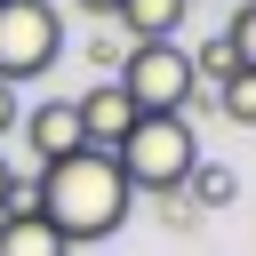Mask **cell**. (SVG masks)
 <instances>
[{
	"label": "cell",
	"mask_w": 256,
	"mask_h": 256,
	"mask_svg": "<svg viewBox=\"0 0 256 256\" xmlns=\"http://www.w3.org/2000/svg\"><path fill=\"white\" fill-rule=\"evenodd\" d=\"M216 104H224V120H240V128H256V72H232V80L216 88Z\"/></svg>",
	"instance_id": "cell-11"
},
{
	"label": "cell",
	"mask_w": 256,
	"mask_h": 256,
	"mask_svg": "<svg viewBox=\"0 0 256 256\" xmlns=\"http://www.w3.org/2000/svg\"><path fill=\"white\" fill-rule=\"evenodd\" d=\"M224 40H232L240 72H256V0H240V8H232V32H224Z\"/></svg>",
	"instance_id": "cell-12"
},
{
	"label": "cell",
	"mask_w": 256,
	"mask_h": 256,
	"mask_svg": "<svg viewBox=\"0 0 256 256\" xmlns=\"http://www.w3.org/2000/svg\"><path fill=\"white\" fill-rule=\"evenodd\" d=\"M8 128H24V104H16V88L0 80V136H8Z\"/></svg>",
	"instance_id": "cell-14"
},
{
	"label": "cell",
	"mask_w": 256,
	"mask_h": 256,
	"mask_svg": "<svg viewBox=\"0 0 256 256\" xmlns=\"http://www.w3.org/2000/svg\"><path fill=\"white\" fill-rule=\"evenodd\" d=\"M64 56V8L56 0H0V80L24 88L40 72H56Z\"/></svg>",
	"instance_id": "cell-3"
},
{
	"label": "cell",
	"mask_w": 256,
	"mask_h": 256,
	"mask_svg": "<svg viewBox=\"0 0 256 256\" xmlns=\"http://www.w3.org/2000/svg\"><path fill=\"white\" fill-rule=\"evenodd\" d=\"M24 136H32L40 168H56V160L88 152V144H80V112H72V96H48V104H32V112H24Z\"/></svg>",
	"instance_id": "cell-6"
},
{
	"label": "cell",
	"mask_w": 256,
	"mask_h": 256,
	"mask_svg": "<svg viewBox=\"0 0 256 256\" xmlns=\"http://www.w3.org/2000/svg\"><path fill=\"white\" fill-rule=\"evenodd\" d=\"M184 8H192V0H120L112 16H120V32H128V48H136V40H176Z\"/></svg>",
	"instance_id": "cell-7"
},
{
	"label": "cell",
	"mask_w": 256,
	"mask_h": 256,
	"mask_svg": "<svg viewBox=\"0 0 256 256\" xmlns=\"http://www.w3.org/2000/svg\"><path fill=\"white\" fill-rule=\"evenodd\" d=\"M184 56H192V80H216V88L240 72V56H232V40H224V32H216V40H200V48H184Z\"/></svg>",
	"instance_id": "cell-10"
},
{
	"label": "cell",
	"mask_w": 256,
	"mask_h": 256,
	"mask_svg": "<svg viewBox=\"0 0 256 256\" xmlns=\"http://www.w3.org/2000/svg\"><path fill=\"white\" fill-rule=\"evenodd\" d=\"M0 256H72V248H64L32 208H8V216H0Z\"/></svg>",
	"instance_id": "cell-8"
},
{
	"label": "cell",
	"mask_w": 256,
	"mask_h": 256,
	"mask_svg": "<svg viewBox=\"0 0 256 256\" xmlns=\"http://www.w3.org/2000/svg\"><path fill=\"white\" fill-rule=\"evenodd\" d=\"M112 88L136 104V112H184L192 104V56L176 48V40H136L128 56H120V72H112Z\"/></svg>",
	"instance_id": "cell-4"
},
{
	"label": "cell",
	"mask_w": 256,
	"mask_h": 256,
	"mask_svg": "<svg viewBox=\"0 0 256 256\" xmlns=\"http://www.w3.org/2000/svg\"><path fill=\"white\" fill-rule=\"evenodd\" d=\"M72 8H80V16H112L120 0H72Z\"/></svg>",
	"instance_id": "cell-15"
},
{
	"label": "cell",
	"mask_w": 256,
	"mask_h": 256,
	"mask_svg": "<svg viewBox=\"0 0 256 256\" xmlns=\"http://www.w3.org/2000/svg\"><path fill=\"white\" fill-rule=\"evenodd\" d=\"M184 184L200 192V208H232V200H240V176H232L224 160H200V168H192Z\"/></svg>",
	"instance_id": "cell-9"
},
{
	"label": "cell",
	"mask_w": 256,
	"mask_h": 256,
	"mask_svg": "<svg viewBox=\"0 0 256 256\" xmlns=\"http://www.w3.org/2000/svg\"><path fill=\"white\" fill-rule=\"evenodd\" d=\"M120 176L128 192H184V176L200 168V136L184 112H136V128L120 136Z\"/></svg>",
	"instance_id": "cell-2"
},
{
	"label": "cell",
	"mask_w": 256,
	"mask_h": 256,
	"mask_svg": "<svg viewBox=\"0 0 256 256\" xmlns=\"http://www.w3.org/2000/svg\"><path fill=\"white\" fill-rule=\"evenodd\" d=\"M8 208H24V176H16L8 152H0V216H8Z\"/></svg>",
	"instance_id": "cell-13"
},
{
	"label": "cell",
	"mask_w": 256,
	"mask_h": 256,
	"mask_svg": "<svg viewBox=\"0 0 256 256\" xmlns=\"http://www.w3.org/2000/svg\"><path fill=\"white\" fill-rule=\"evenodd\" d=\"M128 176H120V160L112 152H72V160H56V168H40L32 184H24V208L64 240V248H88V240H112L120 224H128Z\"/></svg>",
	"instance_id": "cell-1"
},
{
	"label": "cell",
	"mask_w": 256,
	"mask_h": 256,
	"mask_svg": "<svg viewBox=\"0 0 256 256\" xmlns=\"http://www.w3.org/2000/svg\"><path fill=\"white\" fill-rule=\"evenodd\" d=\"M72 112H80V144H88V152H120V136L136 128V104H128L112 80H96Z\"/></svg>",
	"instance_id": "cell-5"
}]
</instances>
